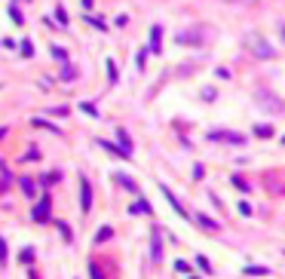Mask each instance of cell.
<instances>
[{"instance_id": "6da1fadb", "label": "cell", "mask_w": 285, "mask_h": 279, "mask_svg": "<svg viewBox=\"0 0 285 279\" xmlns=\"http://www.w3.org/2000/svg\"><path fill=\"white\" fill-rule=\"evenodd\" d=\"M248 49H252V56H258V59H276V49L267 43L261 34H252V37H248Z\"/></svg>"}, {"instance_id": "7a4b0ae2", "label": "cell", "mask_w": 285, "mask_h": 279, "mask_svg": "<svg viewBox=\"0 0 285 279\" xmlns=\"http://www.w3.org/2000/svg\"><path fill=\"white\" fill-rule=\"evenodd\" d=\"M89 209H92V184L86 178H80V212L89 215Z\"/></svg>"}, {"instance_id": "3957f363", "label": "cell", "mask_w": 285, "mask_h": 279, "mask_svg": "<svg viewBox=\"0 0 285 279\" xmlns=\"http://www.w3.org/2000/svg\"><path fill=\"white\" fill-rule=\"evenodd\" d=\"M261 104H264V108H270V111H279V114H285V104L279 101V98H273L270 92H267V89H258V95H255Z\"/></svg>"}, {"instance_id": "277c9868", "label": "cell", "mask_w": 285, "mask_h": 279, "mask_svg": "<svg viewBox=\"0 0 285 279\" xmlns=\"http://www.w3.org/2000/svg\"><path fill=\"white\" fill-rule=\"evenodd\" d=\"M46 218H49V197H43L37 206H34V221H40V224H43Z\"/></svg>"}, {"instance_id": "5b68a950", "label": "cell", "mask_w": 285, "mask_h": 279, "mask_svg": "<svg viewBox=\"0 0 285 279\" xmlns=\"http://www.w3.org/2000/svg\"><path fill=\"white\" fill-rule=\"evenodd\" d=\"M212 138H218V141H230V144H242V141H245L239 132H215Z\"/></svg>"}, {"instance_id": "8992f818", "label": "cell", "mask_w": 285, "mask_h": 279, "mask_svg": "<svg viewBox=\"0 0 285 279\" xmlns=\"http://www.w3.org/2000/svg\"><path fill=\"white\" fill-rule=\"evenodd\" d=\"M163 197H166V200H169V206L175 209V215H181V218H187V212H184V209H181V203H178V200L172 197V190H169V187H163Z\"/></svg>"}, {"instance_id": "52a82bcc", "label": "cell", "mask_w": 285, "mask_h": 279, "mask_svg": "<svg viewBox=\"0 0 285 279\" xmlns=\"http://www.w3.org/2000/svg\"><path fill=\"white\" fill-rule=\"evenodd\" d=\"M159 37H163V28L153 25V28H150V49H153V52H159Z\"/></svg>"}, {"instance_id": "ba28073f", "label": "cell", "mask_w": 285, "mask_h": 279, "mask_svg": "<svg viewBox=\"0 0 285 279\" xmlns=\"http://www.w3.org/2000/svg\"><path fill=\"white\" fill-rule=\"evenodd\" d=\"M31 123H34V126H37V129H46V132H56V135H62L56 123H46V120H40V117H34V120H31Z\"/></svg>"}, {"instance_id": "9c48e42d", "label": "cell", "mask_w": 285, "mask_h": 279, "mask_svg": "<svg viewBox=\"0 0 285 279\" xmlns=\"http://www.w3.org/2000/svg\"><path fill=\"white\" fill-rule=\"evenodd\" d=\"M129 212H132V215H150V206H147L144 200H138V203L129 209Z\"/></svg>"}, {"instance_id": "30bf717a", "label": "cell", "mask_w": 285, "mask_h": 279, "mask_svg": "<svg viewBox=\"0 0 285 279\" xmlns=\"http://www.w3.org/2000/svg\"><path fill=\"white\" fill-rule=\"evenodd\" d=\"M197 221H200V224H203V227H206V230H212V233H215V230H218V221H212V218H209V215H200V218H197Z\"/></svg>"}, {"instance_id": "8fae6325", "label": "cell", "mask_w": 285, "mask_h": 279, "mask_svg": "<svg viewBox=\"0 0 285 279\" xmlns=\"http://www.w3.org/2000/svg\"><path fill=\"white\" fill-rule=\"evenodd\" d=\"M150 252H153V261H159V258H163V242H159L156 236H153V246H150Z\"/></svg>"}, {"instance_id": "7c38bea8", "label": "cell", "mask_w": 285, "mask_h": 279, "mask_svg": "<svg viewBox=\"0 0 285 279\" xmlns=\"http://www.w3.org/2000/svg\"><path fill=\"white\" fill-rule=\"evenodd\" d=\"M117 181H120L123 187H126V190H138V184H135L132 178H126V175H117Z\"/></svg>"}, {"instance_id": "4fadbf2b", "label": "cell", "mask_w": 285, "mask_h": 279, "mask_svg": "<svg viewBox=\"0 0 285 279\" xmlns=\"http://www.w3.org/2000/svg\"><path fill=\"white\" fill-rule=\"evenodd\" d=\"M9 19H12L15 25H22V12H19V6H9Z\"/></svg>"}, {"instance_id": "5bb4252c", "label": "cell", "mask_w": 285, "mask_h": 279, "mask_svg": "<svg viewBox=\"0 0 285 279\" xmlns=\"http://www.w3.org/2000/svg\"><path fill=\"white\" fill-rule=\"evenodd\" d=\"M255 135H261V138H270V135H273V129H270V126H255Z\"/></svg>"}, {"instance_id": "9a60e30c", "label": "cell", "mask_w": 285, "mask_h": 279, "mask_svg": "<svg viewBox=\"0 0 285 279\" xmlns=\"http://www.w3.org/2000/svg\"><path fill=\"white\" fill-rule=\"evenodd\" d=\"M111 233H114L111 227H98V236H95V242H104V239H108Z\"/></svg>"}, {"instance_id": "2e32d148", "label": "cell", "mask_w": 285, "mask_h": 279, "mask_svg": "<svg viewBox=\"0 0 285 279\" xmlns=\"http://www.w3.org/2000/svg\"><path fill=\"white\" fill-rule=\"evenodd\" d=\"M80 111H83V114H89V117H98V114H95V104H89V101H83V104H80Z\"/></svg>"}, {"instance_id": "e0dca14e", "label": "cell", "mask_w": 285, "mask_h": 279, "mask_svg": "<svg viewBox=\"0 0 285 279\" xmlns=\"http://www.w3.org/2000/svg\"><path fill=\"white\" fill-rule=\"evenodd\" d=\"M6 255H9V252H6V239L0 236V264H6Z\"/></svg>"}, {"instance_id": "ac0fdd59", "label": "cell", "mask_w": 285, "mask_h": 279, "mask_svg": "<svg viewBox=\"0 0 285 279\" xmlns=\"http://www.w3.org/2000/svg\"><path fill=\"white\" fill-rule=\"evenodd\" d=\"M52 56H56L59 62H68V52H65V49H59V46H52Z\"/></svg>"}, {"instance_id": "d6986e66", "label": "cell", "mask_w": 285, "mask_h": 279, "mask_svg": "<svg viewBox=\"0 0 285 279\" xmlns=\"http://www.w3.org/2000/svg\"><path fill=\"white\" fill-rule=\"evenodd\" d=\"M62 80H74V68H68V62H65V68H62Z\"/></svg>"}, {"instance_id": "ffe728a7", "label": "cell", "mask_w": 285, "mask_h": 279, "mask_svg": "<svg viewBox=\"0 0 285 279\" xmlns=\"http://www.w3.org/2000/svg\"><path fill=\"white\" fill-rule=\"evenodd\" d=\"M197 264H200V267H203V270H206V273H209V270H212V264H209V258H203V255H200V258H197Z\"/></svg>"}, {"instance_id": "44dd1931", "label": "cell", "mask_w": 285, "mask_h": 279, "mask_svg": "<svg viewBox=\"0 0 285 279\" xmlns=\"http://www.w3.org/2000/svg\"><path fill=\"white\" fill-rule=\"evenodd\" d=\"M108 74H111V83H117V68H114L111 59H108Z\"/></svg>"}, {"instance_id": "7402d4cb", "label": "cell", "mask_w": 285, "mask_h": 279, "mask_svg": "<svg viewBox=\"0 0 285 279\" xmlns=\"http://www.w3.org/2000/svg\"><path fill=\"white\" fill-rule=\"evenodd\" d=\"M22 190H25V194H34V184H31V178H22Z\"/></svg>"}, {"instance_id": "603a6c76", "label": "cell", "mask_w": 285, "mask_h": 279, "mask_svg": "<svg viewBox=\"0 0 285 279\" xmlns=\"http://www.w3.org/2000/svg\"><path fill=\"white\" fill-rule=\"evenodd\" d=\"M22 261H25V264H31V261H34V249H25L22 252Z\"/></svg>"}, {"instance_id": "cb8c5ba5", "label": "cell", "mask_w": 285, "mask_h": 279, "mask_svg": "<svg viewBox=\"0 0 285 279\" xmlns=\"http://www.w3.org/2000/svg\"><path fill=\"white\" fill-rule=\"evenodd\" d=\"M56 15H59V25H68V15H65V9H62V6L56 9Z\"/></svg>"}, {"instance_id": "d4e9b609", "label": "cell", "mask_w": 285, "mask_h": 279, "mask_svg": "<svg viewBox=\"0 0 285 279\" xmlns=\"http://www.w3.org/2000/svg\"><path fill=\"white\" fill-rule=\"evenodd\" d=\"M59 230L65 233V239H71V227H68V224H65V221H59Z\"/></svg>"}, {"instance_id": "484cf974", "label": "cell", "mask_w": 285, "mask_h": 279, "mask_svg": "<svg viewBox=\"0 0 285 279\" xmlns=\"http://www.w3.org/2000/svg\"><path fill=\"white\" fill-rule=\"evenodd\" d=\"M89 273H92V279H101V270H98V264H89Z\"/></svg>"}, {"instance_id": "4316f807", "label": "cell", "mask_w": 285, "mask_h": 279, "mask_svg": "<svg viewBox=\"0 0 285 279\" xmlns=\"http://www.w3.org/2000/svg\"><path fill=\"white\" fill-rule=\"evenodd\" d=\"M233 184H236V187H239V190H242V194H245V190H248V184H245V181H242V178H233Z\"/></svg>"}, {"instance_id": "83f0119b", "label": "cell", "mask_w": 285, "mask_h": 279, "mask_svg": "<svg viewBox=\"0 0 285 279\" xmlns=\"http://www.w3.org/2000/svg\"><path fill=\"white\" fill-rule=\"evenodd\" d=\"M3 135H6V126H0V138H3Z\"/></svg>"}, {"instance_id": "f1b7e54d", "label": "cell", "mask_w": 285, "mask_h": 279, "mask_svg": "<svg viewBox=\"0 0 285 279\" xmlns=\"http://www.w3.org/2000/svg\"><path fill=\"white\" fill-rule=\"evenodd\" d=\"M279 28H282V37H285V22H282V25H279Z\"/></svg>"}, {"instance_id": "f546056e", "label": "cell", "mask_w": 285, "mask_h": 279, "mask_svg": "<svg viewBox=\"0 0 285 279\" xmlns=\"http://www.w3.org/2000/svg\"><path fill=\"white\" fill-rule=\"evenodd\" d=\"M0 190H3V184H0Z\"/></svg>"}]
</instances>
